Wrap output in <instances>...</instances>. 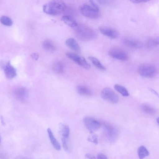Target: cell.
Here are the masks:
<instances>
[{
    "instance_id": "6da1fadb",
    "label": "cell",
    "mask_w": 159,
    "mask_h": 159,
    "mask_svg": "<svg viewBox=\"0 0 159 159\" xmlns=\"http://www.w3.org/2000/svg\"><path fill=\"white\" fill-rule=\"evenodd\" d=\"M66 7L65 4L61 0H52L43 5V9L47 14L56 15L64 11Z\"/></svg>"
},
{
    "instance_id": "7a4b0ae2",
    "label": "cell",
    "mask_w": 159,
    "mask_h": 159,
    "mask_svg": "<svg viewBox=\"0 0 159 159\" xmlns=\"http://www.w3.org/2000/svg\"><path fill=\"white\" fill-rule=\"evenodd\" d=\"M80 11L83 16L90 18H97L99 15V7L93 0H87L81 7Z\"/></svg>"
},
{
    "instance_id": "3957f363",
    "label": "cell",
    "mask_w": 159,
    "mask_h": 159,
    "mask_svg": "<svg viewBox=\"0 0 159 159\" xmlns=\"http://www.w3.org/2000/svg\"><path fill=\"white\" fill-rule=\"evenodd\" d=\"M76 34L78 38L82 41H88L93 39L95 36V33L92 29L85 26L78 27Z\"/></svg>"
},
{
    "instance_id": "277c9868",
    "label": "cell",
    "mask_w": 159,
    "mask_h": 159,
    "mask_svg": "<svg viewBox=\"0 0 159 159\" xmlns=\"http://www.w3.org/2000/svg\"><path fill=\"white\" fill-rule=\"evenodd\" d=\"M138 71L142 77L151 78L156 75L157 69L155 66L152 64H143L139 66Z\"/></svg>"
},
{
    "instance_id": "5b68a950",
    "label": "cell",
    "mask_w": 159,
    "mask_h": 159,
    "mask_svg": "<svg viewBox=\"0 0 159 159\" xmlns=\"http://www.w3.org/2000/svg\"><path fill=\"white\" fill-rule=\"evenodd\" d=\"M102 98L110 102L115 103L119 100L117 95L111 88L106 87L104 88L101 92Z\"/></svg>"
},
{
    "instance_id": "8992f818",
    "label": "cell",
    "mask_w": 159,
    "mask_h": 159,
    "mask_svg": "<svg viewBox=\"0 0 159 159\" xmlns=\"http://www.w3.org/2000/svg\"><path fill=\"white\" fill-rule=\"evenodd\" d=\"M104 126V132L107 138L110 141H115L118 136L117 129L112 125L108 123H105Z\"/></svg>"
},
{
    "instance_id": "52a82bcc",
    "label": "cell",
    "mask_w": 159,
    "mask_h": 159,
    "mask_svg": "<svg viewBox=\"0 0 159 159\" xmlns=\"http://www.w3.org/2000/svg\"><path fill=\"white\" fill-rule=\"evenodd\" d=\"M66 55L68 58L82 67L87 69L90 68V65L84 57L71 52H67Z\"/></svg>"
},
{
    "instance_id": "ba28073f",
    "label": "cell",
    "mask_w": 159,
    "mask_h": 159,
    "mask_svg": "<svg viewBox=\"0 0 159 159\" xmlns=\"http://www.w3.org/2000/svg\"><path fill=\"white\" fill-rule=\"evenodd\" d=\"M83 121L86 127L91 133L98 129L101 127L100 123L91 117H85L84 118Z\"/></svg>"
},
{
    "instance_id": "9c48e42d",
    "label": "cell",
    "mask_w": 159,
    "mask_h": 159,
    "mask_svg": "<svg viewBox=\"0 0 159 159\" xmlns=\"http://www.w3.org/2000/svg\"><path fill=\"white\" fill-rule=\"evenodd\" d=\"M109 55L112 58L121 61L126 60L128 58L127 53L121 49L113 48L109 51Z\"/></svg>"
},
{
    "instance_id": "30bf717a",
    "label": "cell",
    "mask_w": 159,
    "mask_h": 159,
    "mask_svg": "<svg viewBox=\"0 0 159 159\" xmlns=\"http://www.w3.org/2000/svg\"><path fill=\"white\" fill-rule=\"evenodd\" d=\"M13 94L15 98L19 101L24 102L28 95V91L26 88L24 87H19L15 89Z\"/></svg>"
},
{
    "instance_id": "8fae6325",
    "label": "cell",
    "mask_w": 159,
    "mask_h": 159,
    "mask_svg": "<svg viewBox=\"0 0 159 159\" xmlns=\"http://www.w3.org/2000/svg\"><path fill=\"white\" fill-rule=\"evenodd\" d=\"M99 29L102 34L111 38L116 39L119 35L118 31L111 28L101 26L99 27Z\"/></svg>"
},
{
    "instance_id": "7c38bea8",
    "label": "cell",
    "mask_w": 159,
    "mask_h": 159,
    "mask_svg": "<svg viewBox=\"0 0 159 159\" xmlns=\"http://www.w3.org/2000/svg\"><path fill=\"white\" fill-rule=\"evenodd\" d=\"M4 70L6 77L8 79H13L16 75V70L10 61L6 63L4 66Z\"/></svg>"
},
{
    "instance_id": "4fadbf2b",
    "label": "cell",
    "mask_w": 159,
    "mask_h": 159,
    "mask_svg": "<svg viewBox=\"0 0 159 159\" xmlns=\"http://www.w3.org/2000/svg\"><path fill=\"white\" fill-rule=\"evenodd\" d=\"M61 20L65 24L70 27H76L78 25L76 19L71 16H62Z\"/></svg>"
},
{
    "instance_id": "5bb4252c",
    "label": "cell",
    "mask_w": 159,
    "mask_h": 159,
    "mask_svg": "<svg viewBox=\"0 0 159 159\" xmlns=\"http://www.w3.org/2000/svg\"><path fill=\"white\" fill-rule=\"evenodd\" d=\"M66 45L70 49L75 52H79L80 51V46L76 41L73 38H70L66 41Z\"/></svg>"
},
{
    "instance_id": "9a60e30c",
    "label": "cell",
    "mask_w": 159,
    "mask_h": 159,
    "mask_svg": "<svg viewBox=\"0 0 159 159\" xmlns=\"http://www.w3.org/2000/svg\"><path fill=\"white\" fill-rule=\"evenodd\" d=\"M47 131L51 142L53 147L57 150H60L61 149V146L57 141L54 137L50 129L48 128Z\"/></svg>"
},
{
    "instance_id": "2e32d148",
    "label": "cell",
    "mask_w": 159,
    "mask_h": 159,
    "mask_svg": "<svg viewBox=\"0 0 159 159\" xmlns=\"http://www.w3.org/2000/svg\"><path fill=\"white\" fill-rule=\"evenodd\" d=\"M77 90L78 93L81 95L90 96L92 94L90 89L85 85H80L77 86Z\"/></svg>"
},
{
    "instance_id": "e0dca14e",
    "label": "cell",
    "mask_w": 159,
    "mask_h": 159,
    "mask_svg": "<svg viewBox=\"0 0 159 159\" xmlns=\"http://www.w3.org/2000/svg\"><path fill=\"white\" fill-rule=\"evenodd\" d=\"M124 44L127 46L133 48H139L141 45L138 41L129 39H125L124 41Z\"/></svg>"
},
{
    "instance_id": "ac0fdd59",
    "label": "cell",
    "mask_w": 159,
    "mask_h": 159,
    "mask_svg": "<svg viewBox=\"0 0 159 159\" xmlns=\"http://www.w3.org/2000/svg\"><path fill=\"white\" fill-rule=\"evenodd\" d=\"M52 69L53 71L56 73H62L64 71V66L62 62L57 61L53 64Z\"/></svg>"
},
{
    "instance_id": "d6986e66",
    "label": "cell",
    "mask_w": 159,
    "mask_h": 159,
    "mask_svg": "<svg viewBox=\"0 0 159 159\" xmlns=\"http://www.w3.org/2000/svg\"><path fill=\"white\" fill-rule=\"evenodd\" d=\"M43 48L46 51L53 52L55 50L56 48L52 42L49 40H46L43 43Z\"/></svg>"
},
{
    "instance_id": "ffe728a7",
    "label": "cell",
    "mask_w": 159,
    "mask_h": 159,
    "mask_svg": "<svg viewBox=\"0 0 159 159\" xmlns=\"http://www.w3.org/2000/svg\"><path fill=\"white\" fill-rule=\"evenodd\" d=\"M138 153L140 159H143L149 155V152L144 146H140L138 148Z\"/></svg>"
},
{
    "instance_id": "44dd1931",
    "label": "cell",
    "mask_w": 159,
    "mask_h": 159,
    "mask_svg": "<svg viewBox=\"0 0 159 159\" xmlns=\"http://www.w3.org/2000/svg\"><path fill=\"white\" fill-rule=\"evenodd\" d=\"M88 58L95 66L100 69L102 70L106 69L105 67L97 58L92 56L89 57Z\"/></svg>"
},
{
    "instance_id": "7402d4cb",
    "label": "cell",
    "mask_w": 159,
    "mask_h": 159,
    "mask_svg": "<svg viewBox=\"0 0 159 159\" xmlns=\"http://www.w3.org/2000/svg\"><path fill=\"white\" fill-rule=\"evenodd\" d=\"M115 89L120 93L122 96L127 97L129 96V93L127 89L124 87L118 84L115 85Z\"/></svg>"
},
{
    "instance_id": "603a6c76",
    "label": "cell",
    "mask_w": 159,
    "mask_h": 159,
    "mask_svg": "<svg viewBox=\"0 0 159 159\" xmlns=\"http://www.w3.org/2000/svg\"><path fill=\"white\" fill-rule=\"evenodd\" d=\"M142 109L144 112L151 115L154 114L156 112L154 108L146 104L143 105L142 106Z\"/></svg>"
},
{
    "instance_id": "cb8c5ba5",
    "label": "cell",
    "mask_w": 159,
    "mask_h": 159,
    "mask_svg": "<svg viewBox=\"0 0 159 159\" xmlns=\"http://www.w3.org/2000/svg\"><path fill=\"white\" fill-rule=\"evenodd\" d=\"M0 21L2 24L6 26H11L13 24V22L11 18L5 16L1 17Z\"/></svg>"
},
{
    "instance_id": "d4e9b609",
    "label": "cell",
    "mask_w": 159,
    "mask_h": 159,
    "mask_svg": "<svg viewBox=\"0 0 159 159\" xmlns=\"http://www.w3.org/2000/svg\"><path fill=\"white\" fill-rule=\"evenodd\" d=\"M61 132L63 138H67L70 134V129L69 126L67 125H63Z\"/></svg>"
},
{
    "instance_id": "484cf974",
    "label": "cell",
    "mask_w": 159,
    "mask_h": 159,
    "mask_svg": "<svg viewBox=\"0 0 159 159\" xmlns=\"http://www.w3.org/2000/svg\"><path fill=\"white\" fill-rule=\"evenodd\" d=\"M88 140L90 142L97 144L98 143V136L96 134H93L89 137L88 139Z\"/></svg>"
},
{
    "instance_id": "4316f807",
    "label": "cell",
    "mask_w": 159,
    "mask_h": 159,
    "mask_svg": "<svg viewBox=\"0 0 159 159\" xmlns=\"http://www.w3.org/2000/svg\"><path fill=\"white\" fill-rule=\"evenodd\" d=\"M61 140L63 148L65 150L68 151L69 149V148L66 139L64 138H62Z\"/></svg>"
},
{
    "instance_id": "83f0119b",
    "label": "cell",
    "mask_w": 159,
    "mask_h": 159,
    "mask_svg": "<svg viewBox=\"0 0 159 159\" xmlns=\"http://www.w3.org/2000/svg\"><path fill=\"white\" fill-rule=\"evenodd\" d=\"M150 0H129V1L132 3L135 4L146 2Z\"/></svg>"
},
{
    "instance_id": "f1b7e54d",
    "label": "cell",
    "mask_w": 159,
    "mask_h": 159,
    "mask_svg": "<svg viewBox=\"0 0 159 159\" xmlns=\"http://www.w3.org/2000/svg\"><path fill=\"white\" fill-rule=\"evenodd\" d=\"M30 57L33 60L37 61L39 59V55L38 53L34 52L32 53L30 55Z\"/></svg>"
},
{
    "instance_id": "f546056e",
    "label": "cell",
    "mask_w": 159,
    "mask_h": 159,
    "mask_svg": "<svg viewBox=\"0 0 159 159\" xmlns=\"http://www.w3.org/2000/svg\"><path fill=\"white\" fill-rule=\"evenodd\" d=\"M97 158L99 159H106L107 157L105 155L102 153H99L97 155Z\"/></svg>"
},
{
    "instance_id": "4dcf8cb0",
    "label": "cell",
    "mask_w": 159,
    "mask_h": 159,
    "mask_svg": "<svg viewBox=\"0 0 159 159\" xmlns=\"http://www.w3.org/2000/svg\"><path fill=\"white\" fill-rule=\"evenodd\" d=\"M85 157L86 158L89 159H95L96 157L95 156L92 154L90 153L86 154L85 155Z\"/></svg>"
},
{
    "instance_id": "1f68e13d",
    "label": "cell",
    "mask_w": 159,
    "mask_h": 159,
    "mask_svg": "<svg viewBox=\"0 0 159 159\" xmlns=\"http://www.w3.org/2000/svg\"><path fill=\"white\" fill-rule=\"evenodd\" d=\"M153 41L155 45H159V36L153 39Z\"/></svg>"
},
{
    "instance_id": "d6a6232c",
    "label": "cell",
    "mask_w": 159,
    "mask_h": 159,
    "mask_svg": "<svg viewBox=\"0 0 159 159\" xmlns=\"http://www.w3.org/2000/svg\"><path fill=\"white\" fill-rule=\"evenodd\" d=\"M157 121L158 124L159 125V117L157 118Z\"/></svg>"
}]
</instances>
